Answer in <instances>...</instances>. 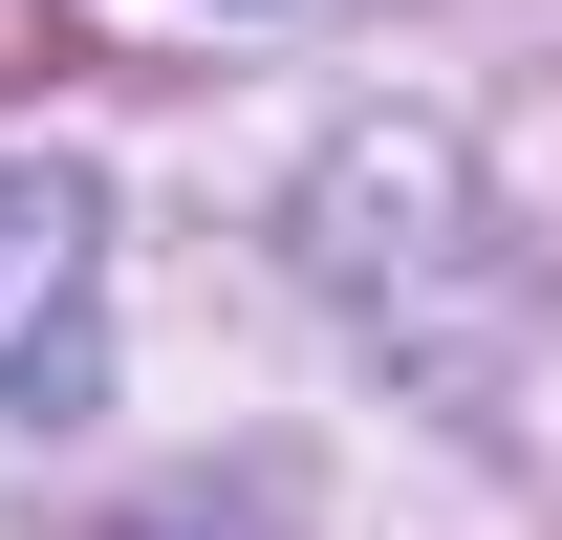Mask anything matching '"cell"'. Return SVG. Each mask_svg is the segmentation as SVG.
<instances>
[{
	"label": "cell",
	"instance_id": "7a4b0ae2",
	"mask_svg": "<svg viewBox=\"0 0 562 540\" xmlns=\"http://www.w3.org/2000/svg\"><path fill=\"white\" fill-rule=\"evenodd\" d=\"M22 66H44V44H22V22H0V87H22Z\"/></svg>",
	"mask_w": 562,
	"mask_h": 540
},
{
	"label": "cell",
	"instance_id": "6da1fadb",
	"mask_svg": "<svg viewBox=\"0 0 562 540\" xmlns=\"http://www.w3.org/2000/svg\"><path fill=\"white\" fill-rule=\"evenodd\" d=\"M109 390V195L66 151H0V410Z\"/></svg>",
	"mask_w": 562,
	"mask_h": 540
}]
</instances>
